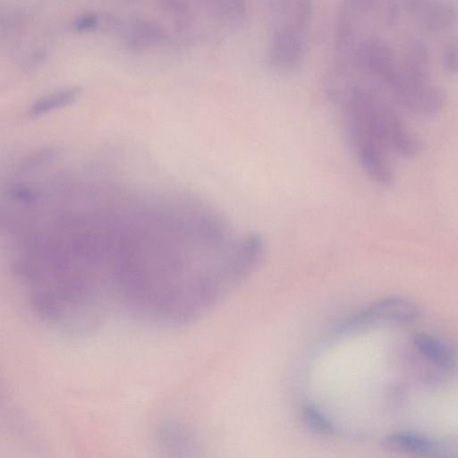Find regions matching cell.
Here are the masks:
<instances>
[{
  "label": "cell",
  "mask_w": 458,
  "mask_h": 458,
  "mask_svg": "<svg viewBox=\"0 0 458 458\" xmlns=\"http://www.w3.org/2000/svg\"><path fill=\"white\" fill-rule=\"evenodd\" d=\"M265 253L260 234L239 233L199 201L145 198L127 230L119 307L148 324L188 325L244 282Z\"/></svg>",
  "instance_id": "6da1fadb"
},
{
  "label": "cell",
  "mask_w": 458,
  "mask_h": 458,
  "mask_svg": "<svg viewBox=\"0 0 458 458\" xmlns=\"http://www.w3.org/2000/svg\"><path fill=\"white\" fill-rule=\"evenodd\" d=\"M276 21L268 54V63L280 72H293L301 64L313 24L310 1L277 3Z\"/></svg>",
  "instance_id": "7a4b0ae2"
},
{
  "label": "cell",
  "mask_w": 458,
  "mask_h": 458,
  "mask_svg": "<svg viewBox=\"0 0 458 458\" xmlns=\"http://www.w3.org/2000/svg\"><path fill=\"white\" fill-rule=\"evenodd\" d=\"M152 445L157 458H205L197 431L177 417L161 419L152 431Z\"/></svg>",
  "instance_id": "3957f363"
},
{
  "label": "cell",
  "mask_w": 458,
  "mask_h": 458,
  "mask_svg": "<svg viewBox=\"0 0 458 458\" xmlns=\"http://www.w3.org/2000/svg\"><path fill=\"white\" fill-rule=\"evenodd\" d=\"M420 317L416 303L403 297H387L371 303L347 319L338 328L340 333L356 331L384 323L406 324Z\"/></svg>",
  "instance_id": "277c9868"
},
{
  "label": "cell",
  "mask_w": 458,
  "mask_h": 458,
  "mask_svg": "<svg viewBox=\"0 0 458 458\" xmlns=\"http://www.w3.org/2000/svg\"><path fill=\"white\" fill-rule=\"evenodd\" d=\"M403 4L412 22L428 34H442L457 21V8L447 0H412L405 1Z\"/></svg>",
  "instance_id": "5b68a950"
},
{
  "label": "cell",
  "mask_w": 458,
  "mask_h": 458,
  "mask_svg": "<svg viewBox=\"0 0 458 458\" xmlns=\"http://www.w3.org/2000/svg\"><path fill=\"white\" fill-rule=\"evenodd\" d=\"M362 170L376 182L390 186L394 181L392 165L388 162L385 150L374 145H359L353 148Z\"/></svg>",
  "instance_id": "8992f818"
},
{
  "label": "cell",
  "mask_w": 458,
  "mask_h": 458,
  "mask_svg": "<svg viewBox=\"0 0 458 458\" xmlns=\"http://www.w3.org/2000/svg\"><path fill=\"white\" fill-rule=\"evenodd\" d=\"M413 346L433 365L444 370L455 368V357L452 349L441 339L424 331H416L411 335Z\"/></svg>",
  "instance_id": "52a82bcc"
},
{
  "label": "cell",
  "mask_w": 458,
  "mask_h": 458,
  "mask_svg": "<svg viewBox=\"0 0 458 458\" xmlns=\"http://www.w3.org/2000/svg\"><path fill=\"white\" fill-rule=\"evenodd\" d=\"M402 69L405 76L415 83L429 82V52L427 44L418 38H410L405 45L404 60Z\"/></svg>",
  "instance_id": "ba28073f"
},
{
  "label": "cell",
  "mask_w": 458,
  "mask_h": 458,
  "mask_svg": "<svg viewBox=\"0 0 458 458\" xmlns=\"http://www.w3.org/2000/svg\"><path fill=\"white\" fill-rule=\"evenodd\" d=\"M380 446L391 453L425 454L434 446L427 437L410 431H394L385 435L379 443Z\"/></svg>",
  "instance_id": "9c48e42d"
},
{
  "label": "cell",
  "mask_w": 458,
  "mask_h": 458,
  "mask_svg": "<svg viewBox=\"0 0 458 458\" xmlns=\"http://www.w3.org/2000/svg\"><path fill=\"white\" fill-rule=\"evenodd\" d=\"M300 417L302 423L314 433L321 436H332L335 433L332 420L311 403L301 404Z\"/></svg>",
  "instance_id": "30bf717a"
},
{
  "label": "cell",
  "mask_w": 458,
  "mask_h": 458,
  "mask_svg": "<svg viewBox=\"0 0 458 458\" xmlns=\"http://www.w3.org/2000/svg\"><path fill=\"white\" fill-rule=\"evenodd\" d=\"M80 93L77 88H68L50 93L36 101L30 109L32 114H41L72 103Z\"/></svg>",
  "instance_id": "8fae6325"
},
{
  "label": "cell",
  "mask_w": 458,
  "mask_h": 458,
  "mask_svg": "<svg viewBox=\"0 0 458 458\" xmlns=\"http://www.w3.org/2000/svg\"><path fill=\"white\" fill-rule=\"evenodd\" d=\"M441 64L444 70L449 73L457 71V43L456 40L447 42L441 51Z\"/></svg>",
  "instance_id": "7c38bea8"
},
{
  "label": "cell",
  "mask_w": 458,
  "mask_h": 458,
  "mask_svg": "<svg viewBox=\"0 0 458 458\" xmlns=\"http://www.w3.org/2000/svg\"><path fill=\"white\" fill-rule=\"evenodd\" d=\"M400 3L389 2L383 9V23L386 28L393 30L396 28L400 21Z\"/></svg>",
  "instance_id": "4fadbf2b"
},
{
  "label": "cell",
  "mask_w": 458,
  "mask_h": 458,
  "mask_svg": "<svg viewBox=\"0 0 458 458\" xmlns=\"http://www.w3.org/2000/svg\"><path fill=\"white\" fill-rule=\"evenodd\" d=\"M97 22L94 16H85L77 22V28L86 29L93 27Z\"/></svg>",
  "instance_id": "5bb4252c"
},
{
  "label": "cell",
  "mask_w": 458,
  "mask_h": 458,
  "mask_svg": "<svg viewBox=\"0 0 458 458\" xmlns=\"http://www.w3.org/2000/svg\"><path fill=\"white\" fill-rule=\"evenodd\" d=\"M417 458H456V456L448 454H432L428 452L422 454V455Z\"/></svg>",
  "instance_id": "9a60e30c"
}]
</instances>
